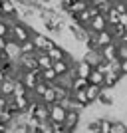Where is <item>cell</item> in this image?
I'll return each instance as SVG.
<instances>
[{"mask_svg": "<svg viewBox=\"0 0 127 133\" xmlns=\"http://www.w3.org/2000/svg\"><path fill=\"white\" fill-rule=\"evenodd\" d=\"M30 36H32V28H30V24L28 22H22V20H14V22L10 24V34L6 36V38L14 40V42H24V40H30Z\"/></svg>", "mask_w": 127, "mask_h": 133, "instance_id": "obj_1", "label": "cell"}, {"mask_svg": "<svg viewBox=\"0 0 127 133\" xmlns=\"http://www.w3.org/2000/svg\"><path fill=\"white\" fill-rule=\"evenodd\" d=\"M30 40H32V44H34V48H36V52H48L54 44H58L54 38L46 36L44 32H36V30H32Z\"/></svg>", "mask_w": 127, "mask_h": 133, "instance_id": "obj_2", "label": "cell"}, {"mask_svg": "<svg viewBox=\"0 0 127 133\" xmlns=\"http://www.w3.org/2000/svg\"><path fill=\"white\" fill-rule=\"evenodd\" d=\"M79 123H82V113L77 109H66V117H64V121H62V125L68 129V131H77V127H79Z\"/></svg>", "mask_w": 127, "mask_h": 133, "instance_id": "obj_3", "label": "cell"}, {"mask_svg": "<svg viewBox=\"0 0 127 133\" xmlns=\"http://www.w3.org/2000/svg\"><path fill=\"white\" fill-rule=\"evenodd\" d=\"M16 68L20 72H26V70H38V64H36V54H20L16 58Z\"/></svg>", "mask_w": 127, "mask_h": 133, "instance_id": "obj_4", "label": "cell"}, {"mask_svg": "<svg viewBox=\"0 0 127 133\" xmlns=\"http://www.w3.org/2000/svg\"><path fill=\"white\" fill-rule=\"evenodd\" d=\"M18 79L24 83V88L28 91H32V88L40 82V70H26V72H20Z\"/></svg>", "mask_w": 127, "mask_h": 133, "instance_id": "obj_5", "label": "cell"}, {"mask_svg": "<svg viewBox=\"0 0 127 133\" xmlns=\"http://www.w3.org/2000/svg\"><path fill=\"white\" fill-rule=\"evenodd\" d=\"M97 105H103V107H113L115 105V95H113V89L111 88H103L101 85L99 89V95H97Z\"/></svg>", "mask_w": 127, "mask_h": 133, "instance_id": "obj_6", "label": "cell"}, {"mask_svg": "<svg viewBox=\"0 0 127 133\" xmlns=\"http://www.w3.org/2000/svg\"><path fill=\"white\" fill-rule=\"evenodd\" d=\"M66 117V107L62 105L60 101H56L50 105V115H48V121L50 123H62Z\"/></svg>", "mask_w": 127, "mask_h": 133, "instance_id": "obj_7", "label": "cell"}, {"mask_svg": "<svg viewBox=\"0 0 127 133\" xmlns=\"http://www.w3.org/2000/svg\"><path fill=\"white\" fill-rule=\"evenodd\" d=\"M107 26H109V24H107V18H105V14H95V16L89 20L88 30H91V32H101V30H105Z\"/></svg>", "mask_w": 127, "mask_h": 133, "instance_id": "obj_8", "label": "cell"}, {"mask_svg": "<svg viewBox=\"0 0 127 133\" xmlns=\"http://www.w3.org/2000/svg\"><path fill=\"white\" fill-rule=\"evenodd\" d=\"M125 78L121 72H107V74H103V88H117L119 85V82Z\"/></svg>", "mask_w": 127, "mask_h": 133, "instance_id": "obj_9", "label": "cell"}, {"mask_svg": "<svg viewBox=\"0 0 127 133\" xmlns=\"http://www.w3.org/2000/svg\"><path fill=\"white\" fill-rule=\"evenodd\" d=\"M99 54L105 62H111V60H119L117 58V42H111V44H105L99 48Z\"/></svg>", "mask_w": 127, "mask_h": 133, "instance_id": "obj_10", "label": "cell"}, {"mask_svg": "<svg viewBox=\"0 0 127 133\" xmlns=\"http://www.w3.org/2000/svg\"><path fill=\"white\" fill-rule=\"evenodd\" d=\"M70 95H72V99L77 103L79 111H83L85 107H89V105H91V103L88 101V97H85V91H83V89H77V91H72V89H70Z\"/></svg>", "mask_w": 127, "mask_h": 133, "instance_id": "obj_11", "label": "cell"}, {"mask_svg": "<svg viewBox=\"0 0 127 133\" xmlns=\"http://www.w3.org/2000/svg\"><path fill=\"white\" fill-rule=\"evenodd\" d=\"M30 99H32V95H30V91H28L26 95H18V97H12V101H14V107H16L18 113H24L28 107V103H30Z\"/></svg>", "mask_w": 127, "mask_h": 133, "instance_id": "obj_12", "label": "cell"}, {"mask_svg": "<svg viewBox=\"0 0 127 133\" xmlns=\"http://www.w3.org/2000/svg\"><path fill=\"white\" fill-rule=\"evenodd\" d=\"M58 74L54 72V68H48V70H40V79L42 82H46L48 85H54L56 82H58Z\"/></svg>", "mask_w": 127, "mask_h": 133, "instance_id": "obj_13", "label": "cell"}, {"mask_svg": "<svg viewBox=\"0 0 127 133\" xmlns=\"http://www.w3.org/2000/svg\"><path fill=\"white\" fill-rule=\"evenodd\" d=\"M82 60H83V62H88L91 68H95L101 60H103V58H101L99 52H89V50H85V52L82 54Z\"/></svg>", "mask_w": 127, "mask_h": 133, "instance_id": "obj_14", "label": "cell"}, {"mask_svg": "<svg viewBox=\"0 0 127 133\" xmlns=\"http://www.w3.org/2000/svg\"><path fill=\"white\" fill-rule=\"evenodd\" d=\"M46 54L50 56V60H52V62H56V60H64V58L68 56V52L64 50V48H62L60 44H54V46L50 48V50L46 52Z\"/></svg>", "mask_w": 127, "mask_h": 133, "instance_id": "obj_15", "label": "cell"}, {"mask_svg": "<svg viewBox=\"0 0 127 133\" xmlns=\"http://www.w3.org/2000/svg\"><path fill=\"white\" fill-rule=\"evenodd\" d=\"M95 42H97V44H99V48H101V46L111 44V42H115V40H113L111 32L105 28V30H101V32H95Z\"/></svg>", "mask_w": 127, "mask_h": 133, "instance_id": "obj_16", "label": "cell"}, {"mask_svg": "<svg viewBox=\"0 0 127 133\" xmlns=\"http://www.w3.org/2000/svg\"><path fill=\"white\" fill-rule=\"evenodd\" d=\"M36 64H38V70H48V68H52V60L46 52H36Z\"/></svg>", "mask_w": 127, "mask_h": 133, "instance_id": "obj_17", "label": "cell"}, {"mask_svg": "<svg viewBox=\"0 0 127 133\" xmlns=\"http://www.w3.org/2000/svg\"><path fill=\"white\" fill-rule=\"evenodd\" d=\"M89 6V0H73L72 4H70V8L66 10V14L70 16V14H76V12H82V10H85Z\"/></svg>", "mask_w": 127, "mask_h": 133, "instance_id": "obj_18", "label": "cell"}, {"mask_svg": "<svg viewBox=\"0 0 127 133\" xmlns=\"http://www.w3.org/2000/svg\"><path fill=\"white\" fill-rule=\"evenodd\" d=\"M48 115H50V105H44V103L40 101L38 105H36L34 117H36V119H40V121H48Z\"/></svg>", "mask_w": 127, "mask_h": 133, "instance_id": "obj_19", "label": "cell"}, {"mask_svg": "<svg viewBox=\"0 0 127 133\" xmlns=\"http://www.w3.org/2000/svg\"><path fill=\"white\" fill-rule=\"evenodd\" d=\"M91 70H93V68L89 66L88 62H83V60H77L76 62V74L79 76V78H88Z\"/></svg>", "mask_w": 127, "mask_h": 133, "instance_id": "obj_20", "label": "cell"}, {"mask_svg": "<svg viewBox=\"0 0 127 133\" xmlns=\"http://www.w3.org/2000/svg\"><path fill=\"white\" fill-rule=\"evenodd\" d=\"M107 30L111 32V36H113V40L115 42H121L123 38H125V28L121 26V24H113V26H107Z\"/></svg>", "mask_w": 127, "mask_h": 133, "instance_id": "obj_21", "label": "cell"}, {"mask_svg": "<svg viewBox=\"0 0 127 133\" xmlns=\"http://www.w3.org/2000/svg\"><path fill=\"white\" fill-rule=\"evenodd\" d=\"M99 89H101V85H91V83H88V88L83 89V91H85V97H88L89 103H95V101H97Z\"/></svg>", "mask_w": 127, "mask_h": 133, "instance_id": "obj_22", "label": "cell"}, {"mask_svg": "<svg viewBox=\"0 0 127 133\" xmlns=\"http://www.w3.org/2000/svg\"><path fill=\"white\" fill-rule=\"evenodd\" d=\"M12 91H14V79L6 78L4 82H0V95H4V97H12Z\"/></svg>", "mask_w": 127, "mask_h": 133, "instance_id": "obj_23", "label": "cell"}, {"mask_svg": "<svg viewBox=\"0 0 127 133\" xmlns=\"http://www.w3.org/2000/svg\"><path fill=\"white\" fill-rule=\"evenodd\" d=\"M40 101H42L44 105H52V103H56V101H58V99H56V91H54V88H52V85H48V89L42 94Z\"/></svg>", "mask_w": 127, "mask_h": 133, "instance_id": "obj_24", "label": "cell"}, {"mask_svg": "<svg viewBox=\"0 0 127 133\" xmlns=\"http://www.w3.org/2000/svg\"><path fill=\"white\" fill-rule=\"evenodd\" d=\"M89 4L93 6L99 14H105V12L111 8V2H109V0H89Z\"/></svg>", "mask_w": 127, "mask_h": 133, "instance_id": "obj_25", "label": "cell"}, {"mask_svg": "<svg viewBox=\"0 0 127 133\" xmlns=\"http://www.w3.org/2000/svg\"><path fill=\"white\" fill-rule=\"evenodd\" d=\"M88 83H91V85H103V74L97 72V70H91L88 76Z\"/></svg>", "mask_w": 127, "mask_h": 133, "instance_id": "obj_26", "label": "cell"}, {"mask_svg": "<svg viewBox=\"0 0 127 133\" xmlns=\"http://www.w3.org/2000/svg\"><path fill=\"white\" fill-rule=\"evenodd\" d=\"M88 88V78H79V76H77V78H73L72 79V91H77V89H85Z\"/></svg>", "mask_w": 127, "mask_h": 133, "instance_id": "obj_27", "label": "cell"}, {"mask_svg": "<svg viewBox=\"0 0 127 133\" xmlns=\"http://www.w3.org/2000/svg\"><path fill=\"white\" fill-rule=\"evenodd\" d=\"M18 48H20V54H36V48H34L32 40H24V42H20Z\"/></svg>", "mask_w": 127, "mask_h": 133, "instance_id": "obj_28", "label": "cell"}, {"mask_svg": "<svg viewBox=\"0 0 127 133\" xmlns=\"http://www.w3.org/2000/svg\"><path fill=\"white\" fill-rule=\"evenodd\" d=\"M85 133H99V117L85 121Z\"/></svg>", "mask_w": 127, "mask_h": 133, "instance_id": "obj_29", "label": "cell"}, {"mask_svg": "<svg viewBox=\"0 0 127 133\" xmlns=\"http://www.w3.org/2000/svg\"><path fill=\"white\" fill-rule=\"evenodd\" d=\"M111 133H127V123L123 119H115L111 123Z\"/></svg>", "mask_w": 127, "mask_h": 133, "instance_id": "obj_30", "label": "cell"}, {"mask_svg": "<svg viewBox=\"0 0 127 133\" xmlns=\"http://www.w3.org/2000/svg\"><path fill=\"white\" fill-rule=\"evenodd\" d=\"M28 89L24 88V83L20 79H14V91H12V97H18V95H26Z\"/></svg>", "mask_w": 127, "mask_h": 133, "instance_id": "obj_31", "label": "cell"}, {"mask_svg": "<svg viewBox=\"0 0 127 133\" xmlns=\"http://www.w3.org/2000/svg\"><path fill=\"white\" fill-rule=\"evenodd\" d=\"M111 123L109 117H99V133H111Z\"/></svg>", "mask_w": 127, "mask_h": 133, "instance_id": "obj_32", "label": "cell"}, {"mask_svg": "<svg viewBox=\"0 0 127 133\" xmlns=\"http://www.w3.org/2000/svg\"><path fill=\"white\" fill-rule=\"evenodd\" d=\"M105 18H107V24H109V26H113V24H119V14H117L113 8H109V10L105 12Z\"/></svg>", "mask_w": 127, "mask_h": 133, "instance_id": "obj_33", "label": "cell"}, {"mask_svg": "<svg viewBox=\"0 0 127 133\" xmlns=\"http://www.w3.org/2000/svg\"><path fill=\"white\" fill-rule=\"evenodd\" d=\"M10 20H6V18H2L0 16V36H8V34H10Z\"/></svg>", "mask_w": 127, "mask_h": 133, "instance_id": "obj_34", "label": "cell"}, {"mask_svg": "<svg viewBox=\"0 0 127 133\" xmlns=\"http://www.w3.org/2000/svg\"><path fill=\"white\" fill-rule=\"evenodd\" d=\"M111 8L117 12V14H123V12H127V2L125 0H119V2H113L111 4Z\"/></svg>", "mask_w": 127, "mask_h": 133, "instance_id": "obj_35", "label": "cell"}, {"mask_svg": "<svg viewBox=\"0 0 127 133\" xmlns=\"http://www.w3.org/2000/svg\"><path fill=\"white\" fill-rule=\"evenodd\" d=\"M119 72L123 74L127 78V58H123V60H119Z\"/></svg>", "mask_w": 127, "mask_h": 133, "instance_id": "obj_36", "label": "cell"}, {"mask_svg": "<svg viewBox=\"0 0 127 133\" xmlns=\"http://www.w3.org/2000/svg\"><path fill=\"white\" fill-rule=\"evenodd\" d=\"M8 99H10V97H4V95H0V111L6 109V105H8Z\"/></svg>", "mask_w": 127, "mask_h": 133, "instance_id": "obj_37", "label": "cell"}, {"mask_svg": "<svg viewBox=\"0 0 127 133\" xmlns=\"http://www.w3.org/2000/svg\"><path fill=\"white\" fill-rule=\"evenodd\" d=\"M6 42H8V40H6L4 36H0V52H4V48H6Z\"/></svg>", "mask_w": 127, "mask_h": 133, "instance_id": "obj_38", "label": "cell"}, {"mask_svg": "<svg viewBox=\"0 0 127 133\" xmlns=\"http://www.w3.org/2000/svg\"><path fill=\"white\" fill-rule=\"evenodd\" d=\"M8 131V125H6V123H2L0 121V133H6Z\"/></svg>", "mask_w": 127, "mask_h": 133, "instance_id": "obj_39", "label": "cell"}, {"mask_svg": "<svg viewBox=\"0 0 127 133\" xmlns=\"http://www.w3.org/2000/svg\"><path fill=\"white\" fill-rule=\"evenodd\" d=\"M4 79H6V74L2 72V70H0V82H4Z\"/></svg>", "mask_w": 127, "mask_h": 133, "instance_id": "obj_40", "label": "cell"}, {"mask_svg": "<svg viewBox=\"0 0 127 133\" xmlns=\"http://www.w3.org/2000/svg\"><path fill=\"white\" fill-rule=\"evenodd\" d=\"M121 44H125V48H127V36H125V38L121 40Z\"/></svg>", "mask_w": 127, "mask_h": 133, "instance_id": "obj_41", "label": "cell"}, {"mask_svg": "<svg viewBox=\"0 0 127 133\" xmlns=\"http://www.w3.org/2000/svg\"><path fill=\"white\" fill-rule=\"evenodd\" d=\"M109 2H111V4H113V2H119V0H109Z\"/></svg>", "mask_w": 127, "mask_h": 133, "instance_id": "obj_42", "label": "cell"}, {"mask_svg": "<svg viewBox=\"0 0 127 133\" xmlns=\"http://www.w3.org/2000/svg\"><path fill=\"white\" fill-rule=\"evenodd\" d=\"M0 16H2V8H0Z\"/></svg>", "mask_w": 127, "mask_h": 133, "instance_id": "obj_43", "label": "cell"}, {"mask_svg": "<svg viewBox=\"0 0 127 133\" xmlns=\"http://www.w3.org/2000/svg\"><path fill=\"white\" fill-rule=\"evenodd\" d=\"M125 2H127V0H125Z\"/></svg>", "mask_w": 127, "mask_h": 133, "instance_id": "obj_44", "label": "cell"}]
</instances>
